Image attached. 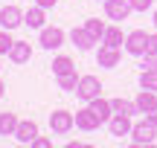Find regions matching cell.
<instances>
[{
    "mask_svg": "<svg viewBox=\"0 0 157 148\" xmlns=\"http://www.w3.org/2000/svg\"><path fill=\"white\" fill-rule=\"evenodd\" d=\"M35 3H38V6H44V9H52L58 0H35Z\"/></svg>",
    "mask_w": 157,
    "mask_h": 148,
    "instance_id": "29",
    "label": "cell"
},
{
    "mask_svg": "<svg viewBox=\"0 0 157 148\" xmlns=\"http://www.w3.org/2000/svg\"><path fill=\"white\" fill-rule=\"evenodd\" d=\"M70 41H73V44H76V46H78L82 52H87V50H90L93 44H99V41H96V38H93V35H90V32H87L84 26L73 29V32H70Z\"/></svg>",
    "mask_w": 157,
    "mask_h": 148,
    "instance_id": "14",
    "label": "cell"
},
{
    "mask_svg": "<svg viewBox=\"0 0 157 148\" xmlns=\"http://www.w3.org/2000/svg\"><path fill=\"white\" fill-rule=\"evenodd\" d=\"M146 52L157 55V32H148V46H146Z\"/></svg>",
    "mask_w": 157,
    "mask_h": 148,
    "instance_id": "27",
    "label": "cell"
},
{
    "mask_svg": "<svg viewBox=\"0 0 157 148\" xmlns=\"http://www.w3.org/2000/svg\"><path fill=\"white\" fill-rule=\"evenodd\" d=\"M151 20H154V29H157V9H154V17H151Z\"/></svg>",
    "mask_w": 157,
    "mask_h": 148,
    "instance_id": "32",
    "label": "cell"
},
{
    "mask_svg": "<svg viewBox=\"0 0 157 148\" xmlns=\"http://www.w3.org/2000/svg\"><path fill=\"white\" fill-rule=\"evenodd\" d=\"M146 64H143V70H157V55H151V52H146Z\"/></svg>",
    "mask_w": 157,
    "mask_h": 148,
    "instance_id": "26",
    "label": "cell"
},
{
    "mask_svg": "<svg viewBox=\"0 0 157 148\" xmlns=\"http://www.w3.org/2000/svg\"><path fill=\"white\" fill-rule=\"evenodd\" d=\"M140 87L157 93V70H143V73H140Z\"/></svg>",
    "mask_w": 157,
    "mask_h": 148,
    "instance_id": "22",
    "label": "cell"
},
{
    "mask_svg": "<svg viewBox=\"0 0 157 148\" xmlns=\"http://www.w3.org/2000/svg\"><path fill=\"white\" fill-rule=\"evenodd\" d=\"M146 46H148V32L146 29H134V32L125 35V52L128 55H146Z\"/></svg>",
    "mask_w": 157,
    "mask_h": 148,
    "instance_id": "2",
    "label": "cell"
},
{
    "mask_svg": "<svg viewBox=\"0 0 157 148\" xmlns=\"http://www.w3.org/2000/svg\"><path fill=\"white\" fill-rule=\"evenodd\" d=\"M44 6H38V3H35L32 6V9H26V12H23V23H26V26L29 29H44V20H47V15H44Z\"/></svg>",
    "mask_w": 157,
    "mask_h": 148,
    "instance_id": "12",
    "label": "cell"
},
{
    "mask_svg": "<svg viewBox=\"0 0 157 148\" xmlns=\"http://www.w3.org/2000/svg\"><path fill=\"white\" fill-rule=\"evenodd\" d=\"M12 44H15V38L9 35V29H3V32H0V55H9Z\"/></svg>",
    "mask_w": 157,
    "mask_h": 148,
    "instance_id": "24",
    "label": "cell"
},
{
    "mask_svg": "<svg viewBox=\"0 0 157 148\" xmlns=\"http://www.w3.org/2000/svg\"><path fill=\"white\" fill-rule=\"evenodd\" d=\"M56 79H58V87H61V90H76V87H78L76 70H73V73H64V76H56Z\"/></svg>",
    "mask_w": 157,
    "mask_h": 148,
    "instance_id": "23",
    "label": "cell"
},
{
    "mask_svg": "<svg viewBox=\"0 0 157 148\" xmlns=\"http://www.w3.org/2000/svg\"><path fill=\"white\" fill-rule=\"evenodd\" d=\"M154 139H157V125H151L148 119L131 128V142L134 145H151Z\"/></svg>",
    "mask_w": 157,
    "mask_h": 148,
    "instance_id": "3",
    "label": "cell"
},
{
    "mask_svg": "<svg viewBox=\"0 0 157 148\" xmlns=\"http://www.w3.org/2000/svg\"><path fill=\"white\" fill-rule=\"evenodd\" d=\"M134 105H137V110H140V113H148V110L157 108V93H154V90H143V87H140Z\"/></svg>",
    "mask_w": 157,
    "mask_h": 148,
    "instance_id": "15",
    "label": "cell"
},
{
    "mask_svg": "<svg viewBox=\"0 0 157 148\" xmlns=\"http://www.w3.org/2000/svg\"><path fill=\"white\" fill-rule=\"evenodd\" d=\"M84 29H87V32L93 35L96 41H102V38H105V29H108V26L99 20V17H87V20H84Z\"/></svg>",
    "mask_w": 157,
    "mask_h": 148,
    "instance_id": "21",
    "label": "cell"
},
{
    "mask_svg": "<svg viewBox=\"0 0 157 148\" xmlns=\"http://www.w3.org/2000/svg\"><path fill=\"white\" fill-rule=\"evenodd\" d=\"M146 119L151 122V125H157V108H154V110H148V113H146Z\"/></svg>",
    "mask_w": 157,
    "mask_h": 148,
    "instance_id": "30",
    "label": "cell"
},
{
    "mask_svg": "<svg viewBox=\"0 0 157 148\" xmlns=\"http://www.w3.org/2000/svg\"><path fill=\"white\" fill-rule=\"evenodd\" d=\"M111 108H113V113H125V116H134V113H140L137 110V105L134 102H128V99H111Z\"/></svg>",
    "mask_w": 157,
    "mask_h": 148,
    "instance_id": "18",
    "label": "cell"
},
{
    "mask_svg": "<svg viewBox=\"0 0 157 148\" xmlns=\"http://www.w3.org/2000/svg\"><path fill=\"white\" fill-rule=\"evenodd\" d=\"M21 23H23V12L17 9L15 3H9V6L0 9V26H3V29H9V32H12V29H17Z\"/></svg>",
    "mask_w": 157,
    "mask_h": 148,
    "instance_id": "6",
    "label": "cell"
},
{
    "mask_svg": "<svg viewBox=\"0 0 157 148\" xmlns=\"http://www.w3.org/2000/svg\"><path fill=\"white\" fill-rule=\"evenodd\" d=\"M38 137V122L26 119V122H17V131H15V139L21 145H32V139Z\"/></svg>",
    "mask_w": 157,
    "mask_h": 148,
    "instance_id": "11",
    "label": "cell"
},
{
    "mask_svg": "<svg viewBox=\"0 0 157 148\" xmlns=\"http://www.w3.org/2000/svg\"><path fill=\"white\" fill-rule=\"evenodd\" d=\"M76 96L82 99V102H93L96 96H102V81L96 79V76H78Z\"/></svg>",
    "mask_w": 157,
    "mask_h": 148,
    "instance_id": "1",
    "label": "cell"
},
{
    "mask_svg": "<svg viewBox=\"0 0 157 148\" xmlns=\"http://www.w3.org/2000/svg\"><path fill=\"white\" fill-rule=\"evenodd\" d=\"M73 116H76V128H78V131H96V128L102 125L99 116L90 110V105H87V108H82V110H76Z\"/></svg>",
    "mask_w": 157,
    "mask_h": 148,
    "instance_id": "8",
    "label": "cell"
},
{
    "mask_svg": "<svg viewBox=\"0 0 157 148\" xmlns=\"http://www.w3.org/2000/svg\"><path fill=\"white\" fill-rule=\"evenodd\" d=\"M102 44H108V46H122V44H125L122 29H119V26H108V29H105V38H102Z\"/></svg>",
    "mask_w": 157,
    "mask_h": 148,
    "instance_id": "19",
    "label": "cell"
},
{
    "mask_svg": "<svg viewBox=\"0 0 157 148\" xmlns=\"http://www.w3.org/2000/svg\"><path fill=\"white\" fill-rule=\"evenodd\" d=\"M44 50H58V46L64 44V29L58 26H44L41 29V41H38Z\"/></svg>",
    "mask_w": 157,
    "mask_h": 148,
    "instance_id": "7",
    "label": "cell"
},
{
    "mask_svg": "<svg viewBox=\"0 0 157 148\" xmlns=\"http://www.w3.org/2000/svg\"><path fill=\"white\" fill-rule=\"evenodd\" d=\"M32 145H35V148H50L52 142H50L47 137H35V139H32Z\"/></svg>",
    "mask_w": 157,
    "mask_h": 148,
    "instance_id": "28",
    "label": "cell"
},
{
    "mask_svg": "<svg viewBox=\"0 0 157 148\" xmlns=\"http://www.w3.org/2000/svg\"><path fill=\"white\" fill-rule=\"evenodd\" d=\"M108 128H111V134L113 137H131V116H125V113H113L111 119H108Z\"/></svg>",
    "mask_w": 157,
    "mask_h": 148,
    "instance_id": "10",
    "label": "cell"
},
{
    "mask_svg": "<svg viewBox=\"0 0 157 148\" xmlns=\"http://www.w3.org/2000/svg\"><path fill=\"white\" fill-rule=\"evenodd\" d=\"M17 116L15 113H9V110H3L0 113V137H15V131H17Z\"/></svg>",
    "mask_w": 157,
    "mask_h": 148,
    "instance_id": "17",
    "label": "cell"
},
{
    "mask_svg": "<svg viewBox=\"0 0 157 148\" xmlns=\"http://www.w3.org/2000/svg\"><path fill=\"white\" fill-rule=\"evenodd\" d=\"M96 64H99V67L113 70V67L119 64V46H108V44H102L99 52H96Z\"/></svg>",
    "mask_w": 157,
    "mask_h": 148,
    "instance_id": "9",
    "label": "cell"
},
{
    "mask_svg": "<svg viewBox=\"0 0 157 148\" xmlns=\"http://www.w3.org/2000/svg\"><path fill=\"white\" fill-rule=\"evenodd\" d=\"M90 105V110H93L96 116H99V122H108L113 116V108H111V99H102V96H96L93 102H87Z\"/></svg>",
    "mask_w": 157,
    "mask_h": 148,
    "instance_id": "16",
    "label": "cell"
},
{
    "mask_svg": "<svg viewBox=\"0 0 157 148\" xmlns=\"http://www.w3.org/2000/svg\"><path fill=\"white\" fill-rule=\"evenodd\" d=\"M9 58L15 64H26L29 58H32V46H29V41H15L9 50Z\"/></svg>",
    "mask_w": 157,
    "mask_h": 148,
    "instance_id": "13",
    "label": "cell"
},
{
    "mask_svg": "<svg viewBox=\"0 0 157 148\" xmlns=\"http://www.w3.org/2000/svg\"><path fill=\"white\" fill-rule=\"evenodd\" d=\"M73 125H76V116L70 113V110H52L50 113V128L56 134H67Z\"/></svg>",
    "mask_w": 157,
    "mask_h": 148,
    "instance_id": "5",
    "label": "cell"
},
{
    "mask_svg": "<svg viewBox=\"0 0 157 148\" xmlns=\"http://www.w3.org/2000/svg\"><path fill=\"white\" fill-rule=\"evenodd\" d=\"M76 70V64H73V58H67V55H58L56 61H52V76H64V73H73Z\"/></svg>",
    "mask_w": 157,
    "mask_h": 148,
    "instance_id": "20",
    "label": "cell"
},
{
    "mask_svg": "<svg viewBox=\"0 0 157 148\" xmlns=\"http://www.w3.org/2000/svg\"><path fill=\"white\" fill-rule=\"evenodd\" d=\"M131 6H134V12H146L154 6V0H131Z\"/></svg>",
    "mask_w": 157,
    "mask_h": 148,
    "instance_id": "25",
    "label": "cell"
},
{
    "mask_svg": "<svg viewBox=\"0 0 157 148\" xmlns=\"http://www.w3.org/2000/svg\"><path fill=\"white\" fill-rule=\"evenodd\" d=\"M3 93H6V84H3V81H0V96H3Z\"/></svg>",
    "mask_w": 157,
    "mask_h": 148,
    "instance_id": "31",
    "label": "cell"
},
{
    "mask_svg": "<svg viewBox=\"0 0 157 148\" xmlns=\"http://www.w3.org/2000/svg\"><path fill=\"white\" fill-rule=\"evenodd\" d=\"M131 12H134L131 0H105V15L111 17V20H117V23H122Z\"/></svg>",
    "mask_w": 157,
    "mask_h": 148,
    "instance_id": "4",
    "label": "cell"
}]
</instances>
